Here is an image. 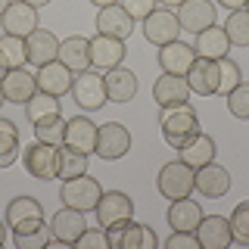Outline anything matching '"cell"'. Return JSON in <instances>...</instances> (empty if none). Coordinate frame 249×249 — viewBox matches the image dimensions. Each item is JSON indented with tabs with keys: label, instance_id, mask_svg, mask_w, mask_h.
Listing matches in <instances>:
<instances>
[{
	"label": "cell",
	"instance_id": "2e32d148",
	"mask_svg": "<svg viewBox=\"0 0 249 249\" xmlns=\"http://www.w3.org/2000/svg\"><path fill=\"white\" fill-rule=\"evenodd\" d=\"M0 88H3L6 103H22V106H25L28 100L37 93V78L31 75L25 66H22V69H10V72L3 75V81H0Z\"/></svg>",
	"mask_w": 249,
	"mask_h": 249
},
{
	"label": "cell",
	"instance_id": "816d5d0a",
	"mask_svg": "<svg viewBox=\"0 0 249 249\" xmlns=\"http://www.w3.org/2000/svg\"><path fill=\"white\" fill-rule=\"evenodd\" d=\"M246 13H249V0H246Z\"/></svg>",
	"mask_w": 249,
	"mask_h": 249
},
{
	"label": "cell",
	"instance_id": "ffe728a7",
	"mask_svg": "<svg viewBox=\"0 0 249 249\" xmlns=\"http://www.w3.org/2000/svg\"><path fill=\"white\" fill-rule=\"evenodd\" d=\"M231 190V171L224 165H215V162H209V165L196 168V193L206 199H221L224 193Z\"/></svg>",
	"mask_w": 249,
	"mask_h": 249
},
{
	"label": "cell",
	"instance_id": "603a6c76",
	"mask_svg": "<svg viewBox=\"0 0 249 249\" xmlns=\"http://www.w3.org/2000/svg\"><path fill=\"white\" fill-rule=\"evenodd\" d=\"M190 84H187V78L184 75H159L156 78V84H153V100L162 106H175V103H187L190 100Z\"/></svg>",
	"mask_w": 249,
	"mask_h": 249
},
{
	"label": "cell",
	"instance_id": "f6af8a7d",
	"mask_svg": "<svg viewBox=\"0 0 249 249\" xmlns=\"http://www.w3.org/2000/svg\"><path fill=\"white\" fill-rule=\"evenodd\" d=\"M97 10H103V6H112V3H119V0H90Z\"/></svg>",
	"mask_w": 249,
	"mask_h": 249
},
{
	"label": "cell",
	"instance_id": "277c9868",
	"mask_svg": "<svg viewBox=\"0 0 249 249\" xmlns=\"http://www.w3.org/2000/svg\"><path fill=\"white\" fill-rule=\"evenodd\" d=\"M100 196H103V190H100V184L93 181L90 175L69 178V181H62V187H59V199L66 202V206L78 209V212H93Z\"/></svg>",
	"mask_w": 249,
	"mask_h": 249
},
{
	"label": "cell",
	"instance_id": "44dd1931",
	"mask_svg": "<svg viewBox=\"0 0 249 249\" xmlns=\"http://www.w3.org/2000/svg\"><path fill=\"white\" fill-rule=\"evenodd\" d=\"M25 50H28V62L31 66H47L59 56V37L47 28H35L31 35L25 37Z\"/></svg>",
	"mask_w": 249,
	"mask_h": 249
},
{
	"label": "cell",
	"instance_id": "7dc6e473",
	"mask_svg": "<svg viewBox=\"0 0 249 249\" xmlns=\"http://www.w3.org/2000/svg\"><path fill=\"white\" fill-rule=\"evenodd\" d=\"M3 240H6V221L0 224V246H3Z\"/></svg>",
	"mask_w": 249,
	"mask_h": 249
},
{
	"label": "cell",
	"instance_id": "cb8c5ba5",
	"mask_svg": "<svg viewBox=\"0 0 249 249\" xmlns=\"http://www.w3.org/2000/svg\"><path fill=\"white\" fill-rule=\"evenodd\" d=\"M69 72H88L90 69V37L72 35L66 41H59V56H56Z\"/></svg>",
	"mask_w": 249,
	"mask_h": 249
},
{
	"label": "cell",
	"instance_id": "b9f144b4",
	"mask_svg": "<svg viewBox=\"0 0 249 249\" xmlns=\"http://www.w3.org/2000/svg\"><path fill=\"white\" fill-rule=\"evenodd\" d=\"M165 249H199L196 231H171V237L165 240Z\"/></svg>",
	"mask_w": 249,
	"mask_h": 249
},
{
	"label": "cell",
	"instance_id": "d6986e66",
	"mask_svg": "<svg viewBox=\"0 0 249 249\" xmlns=\"http://www.w3.org/2000/svg\"><path fill=\"white\" fill-rule=\"evenodd\" d=\"M97 35H109V37H119V41H128L131 31H134V19L122 10V3H112V6H103L97 13Z\"/></svg>",
	"mask_w": 249,
	"mask_h": 249
},
{
	"label": "cell",
	"instance_id": "e0dca14e",
	"mask_svg": "<svg viewBox=\"0 0 249 249\" xmlns=\"http://www.w3.org/2000/svg\"><path fill=\"white\" fill-rule=\"evenodd\" d=\"M193 62H196V50H193V44H184L181 37L159 47V66L168 75H187Z\"/></svg>",
	"mask_w": 249,
	"mask_h": 249
},
{
	"label": "cell",
	"instance_id": "7402d4cb",
	"mask_svg": "<svg viewBox=\"0 0 249 249\" xmlns=\"http://www.w3.org/2000/svg\"><path fill=\"white\" fill-rule=\"evenodd\" d=\"M97 134L100 128L93 124L88 115H75L66 122V146H72L78 153H97Z\"/></svg>",
	"mask_w": 249,
	"mask_h": 249
},
{
	"label": "cell",
	"instance_id": "8992f818",
	"mask_svg": "<svg viewBox=\"0 0 249 249\" xmlns=\"http://www.w3.org/2000/svg\"><path fill=\"white\" fill-rule=\"evenodd\" d=\"M22 162H25V171L37 181H50L56 178L59 171V146H50V143H25V153H22Z\"/></svg>",
	"mask_w": 249,
	"mask_h": 249
},
{
	"label": "cell",
	"instance_id": "52a82bcc",
	"mask_svg": "<svg viewBox=\"0 0 249 249\" xmlns=\"http://www.w3.org/2000/svg\"><path fill=\"white\" fill-rule=\"evenodd\" d=\"M3 221L13 233L35 231V228L44 224V206L35 196H16V199H10V206H6Z\"/></svg>",
	"mask_w": 249,
	"mask_h": 249
},
{
	"label": "cell",
	"instance_id": "8fae6325",
	"mask_svg": "<svg viewBox=\"0 0 249 249\" xmlns=\"http://www.w3.org/2000/svg\"><path fill=\"white\" fill-rule=\"evenodd\" d=\"M0 25H3V35H16V37H28L41 22H37V10L25 0H13L10 6L0 16Z\"/></svg>",
	"mask_w": 249,
	"mask_h": 249
},
{
	"label": "cell",
	"instance_id": "f1b7e54d",
	"mask_svg": "<svg viewBox=\"0 0 249 249\" xmlns=\"http://www.w3.org/2000/svg\"><path fill=\"white\" fill-rule=\"evenodd\" d=\"M199 218H202V209H199V202L190 199V196L175 199L168 206V224H171V231H196Z\"/></svg>",
	"mask_w": 249,
	"mask_h": 249
},
{
	"label": "cell",
	"instance_id": "8d00e7d4",
	"mask_svg": "<svg viewBox=\"0 0 249 249\" xmlns=\"http://www.w3.org/2000/svg\"><path fill=\"white\" fill-rule=\"evenodd\" d=\"M228 221H231L233 240H237V243H243V246H249V199L237 202V209L231 212Z\"/></svg>",
	"mask_w": 249,
	"mask_h": 249
},
{
	"label": "cell",
	"instance_id": "7c38bea8",
	"mask_svg": "<svg viewBox=\"0 0 249 249\" xmlns=\"http://www.w3.org/2000/svg\"><path fill=\"white\" fill-rule=\"evenodd\" d=\"M178 22H181V31H190V35H199L202 28L215 25V3L212 0H184L181 6H178Z\"/></svg>",
	"mask_w": 249,
	"mask_h": 249
},
{
	"label": "cell",
	"instance_id": "60d3db41",
	"mask_svg": "<svg viewBox=\"0 0 249 249\" xmlns=\"http://www.w3.org/2000/svg\"><path fill=\"white\" fill-rule=\"evenodd\" d=\"M119 3H122V10L128 13L134 22H143L146 16L159 6V0H119Z\"/></svg>",
	"mask_w": 249,
	"mask_h": 249
},
{
	"label": "cell",
	"instance_id": "bcb514c9",
	"mask_svg": "<svg viewBox=\"0 0 249 249\" xmlns=\"http://www.w3.org/2000/svg\"><path fill=\"white\" fill-rule=\"evenodd\" d=\"M25 3H31V6H35V10H37V6H47V3H50V0H25Z\"/></svg>",
	"mask_w": 249,
	"mask_h": 249
},
{
	"label": "cell",
	"instance_id": "ab89813d",
	"mask_svg": "<svg viewBox=\"0 0 249 249\" xmlns=\"http://www.w3.org/2000/svg\"><path fill=\"white\" fill-rule=\"evenodd\" d=\"M75 249H109L106 228H84V233L75 240Z\"/></svg>",
	"mask_w": 249,
	"mask_h": 249
},
{
	"label": "cell",
	"instance_id": "5b68a950",
	"mask_svg": "<svg viewBox=\"0 0 249 249\" xmlns=\"http://www.w3.org/2000/svg\"><path fill=\"white\" fill-rule=\"evenodd\" d=\"M72 97H75V103L81 106V109H88V112H97V109H103V106L109 103L103 75H100L97 69L78 72L75 81H72Z\"/></svg>",
	"mask_w": 249,
	"mask_h": 249
},
{
	"label": "cell",
	"instance_id": "d6a6232c",
	"mask_svg": "<svg viewBox=\"0 0 249 249\" xmlns=\"http://www.w3.org/2000/svg\"><path fill=\"white\" fill-rule=\"evenodd\" d=\"M19 131L10 119H0V168H10L19 159Z\"/></svg>",
	"mask_w": 249,
	"mask_h": 249
},
{
	"label": "cell",
	"instance_id": "e575fe53",
	"mask_svg": "<svg viewBox=\"0 0 249 249\" xmlns=\"http://www.w3.org/2000/svg\"><path fill=\"white\" fill-rule=\"evenodd\" d=\"M224 35H228L231 47H249V13L233 10L224 22Z\"/></svg>",
	"mask_w": 249,
	"mask_h": 249
},
{
	"label": "cell",
	"instance_id": "c3c4849f",
	"mask_svg": "<svg viewBox=\"0 0 249 249\" xmlns=\"http://www.w3.org/2000/svg\"><path fill=\"white\" fill-rule=\"evenodd\" d=\"M10 3H13V0H0V16H3V10H6Z\"/></svg>",
	"mask_w": 249,
	"mask_h": 249
},
{
	"label": "cell",
	"instance_id": "836d02e7",
	"mask_svg": "<svg viewBox=\"0 0 249 249\" xmlns=\"http://www.w3.org/2000/svg\"><path fill=\"white\" fill-rule=\"evenodd\" d=\"M35 140L50 143V146H62L66 143V119H62V115H50V119L37 122L35 124Z\"/></svg>",
	"mask_w": 249,
	"mask_h": 249
},
{
	"label": "cell",
	"instance_id": "74e56055",
	"mask_svg": "<svg viewBox=\"0 0 249 249\" xmlns=\"http://www.w3.org/2000/svg\"><path fill=\"white\" fill-rule=\"evenodd\" d=\"M228 112L233 119L249 122V81H240L237 88L228 93Z\"/></svg>",
	"mask_w": 249,
	"mask_h": 249
},
{
	"label": "cell",
	"instance_id": "3957f363",
	"mask_svg": "<svg viewBox=\"0 0 249 249\" xmlns=\"http://www.w3.org/2000/svg\"><path fill=\"white\" fill-rule=\"evenodd\" d=\"M109 233V249H156L159 246V237L153 233V228L137 221H119L112 228H106Z\"/></svg>",
	"mask_w": 249,
	"mask_h": 249
},
{
	"label": "cell",
	"instance_id": "ee69618b",
	"mask_svg": "<svg viewBox=\"0 0 249 249\" xmlns=\"http://www.w3.org/2000/svg\"><path fill=\"white\" fill-rule=\"evenodd\" d=\"M184 3V0H159V6H165V10H171V6H175V10H178V6H181Z\"/></svg>",
	"mask_w": 249,
	"mask_h": 249
},
{
	"label": "cell",
	"instance_id": "681fc988",
	"mask_svg": "<svg viewBox=\"0 0 249 249\" xmlns=\"http://www.w3.org/2000/svg\"><path fill=\"white\" fill-rule=\"evenodd\" d=\"M6 103V97H3V88H0V106H3Z\"/></svg>",
	"mask_w": 249,
	"mask_h": 249
},
{
	"label": "cell",
	"instance_id": "f546056e",
	"mask_svg": "<svg viewBox=\"0 0 249 249\" xmlns=\"http://www.w3.org/2000/svg\"><path fill=\"white\" fill-rule=\"evenodd\" d=\"M25 115H28L31 124H37V122L50 119V115H62V103H59V97H53V93L37 90L35 97L25 103Z\"/></svg>",
	"mask_w": 249,
	"mask_h": 249
},
{
	"label": "cell",
	"instance_id": "ac0fdd59",
	"mask_svg": "<svg viewBox=\"0 0 249 249\" xmlns=\"http://www.w3.org/2000/svg\"><path fill=\"white\" fill-rule=\"evenodd\" d=\"M75 72H69L66 66H62L59 59H53V62H47V66H41L35 72L37 78V90H44V93H53V97H66V93H72V78Z\"/></svg>",
	"mask_w": 249,
	"mask_h": 249
},
{
	"label": "cell",
	"instance_id": "f35d334b",
	"mask_svg": "<svg viewBox=\"0 0 249 249\" xmlns=\"http://www.w3.org/2000/svg\"><path fill=\"white\" fill-rule=\"evenodd\" d=\"M13 240H16V246H19V249H44L53 240V233H50V224H41V228H35V231L13 233Z\"/></svg>",
	"mask_w": 249,
	"mask_h": 249
},
{
	"label": "cell",
	"instance_id": "83f0119b",
	"mask_svg": "<svg viewBox=\"0 0 249 249\" xmlns=\"http://www.w3.org/2000/svg\"><path fill=\"white\" fill-rule=\"evenodd\" d=\"M178 159H181L184 165H190L193 171L209 165V162H215V140L199 131V134H193L181 150H178Z\"/></svg>",
	"mask_w": 249,
	"mask_h": 249
},
{
	"label": "cell",
	"instance_id": "9c48e42d",
	"mask_svg": "<svg viewBox=\"0 0 249 249\" xmlns=\"http://www.w3.org/2000/svg\"><path fill=\"white\" fill-rule=\"evenodd\" d=\"M93 212H97L100 228H112V224L128 221V218L134 215V199H131L128 193H122V190H103V196H100Z\"/></svg>",
	"mask_w": 249,
	"mask_h": 249
},
{
	"label": "cell",
	"instance_id": "d4e9b609",
	"mask_svg": "<svg viewBox=\"0 0 249 249\" xmlns=\"http://www.w3.org/2000/svg\"><path fill=\"white\" fill-rule=\"evenodd\" d=\"M193 50H196L199 59H215L218 62V59L228 56L231 41H228V35H224L221 25H209V28H202L199 35H193Z\"/></svg>",
	"mask_w": 249,
	"mask_h": 249
},
{
	"label": "cell",
	"instance_id": "f907efd6",
	"mask_svg": "<svg viewBox=\"0 0 249 249\" xmlns=\"http://www.w3.org/2000/svg\"><path fill=\"white\" fill-rule=\"evenodd\" d=\"M3 75H6V69H3V66H0V81H3Z\"/></svg>",
	"mask_w": 249,
	"mask_h": 249
},
{
	"label": "cell",
	"instance_id": "6da1fadb",
	"mask_svg": "<svg viewBox=\"0 0 249 249\" xmlns=\"http://www.w3.org/2000/svg\"><path fill=\"white\" fill-rule=\"evenodd\" d=\"M159 128L168 146L181 150L193 134H199V115L190 103H175V106H162L159 112Z\"/></svg>",
	"mask_w": 249,
	"mask_h": 249
},
{
	"label": "cell",
	"instance_id": "d590c367",
	"mask_svg": "<svg viewBox=\"0 0 249 249\" xmlns=\"http://www.w3.org/2000/svg\"><path fill=\"white\" fill-rule=\"evenodd\" d=\"M243 81V72H240V66L233 62L231 56H224V59H218V93H228L237 88V84Z\"/></svg>",
	"mask_w": 249,
	"mask_h": 249
},
{
	"label": "cell",
	"instance_id": "7a4b0ae2",
	"mask_svg": "<svg viewBox=\"0 0 249 249\" xmlns=\"http://www.w3.org/2000/svg\"><path fill=\"white\" fill-rule=\"evenodd\" d=\"M156 187H159V193L165 199H184L190 196L193 190H196V171L190 165H184L181 159L175 162H165V165L159 168V178H156Z\"/></svg>",
	"mask_w": 249,
	"mask_h": 249
},
{
	"label": "cell",
	"instance_id": "4fadbf2b",
	"mask_svg": "<svg viewBox=\"0 0 249 249\" xmlns=\"http://www.w3.org/2000/svg\"><path fill=\"white\" fill-rule=\"evenodd\" d=\"M124 53H128L124 41H119V37H109V35L90 37V69H97V72H109V69L122 66Z\"/></svg>",
	"mask_w": 249,
	"mask_h": 249
},
{
	"label": "cell",
	"instance_id": "ba28073f",
	"mask_svg": "<svg viewBox=\"0 0 249 249\" xmlns=\"http://www.w3.org/2000/svg\"><path fill=\"white\" fill-rule=\"evenodd\" d=\"M131 153V131L122 122H106L97 134V156L106 162H115Z\"/></svg>",
	"mask_w": 249,
	"mask_h": 249
},
{
	"label": "cell",
	"instance_id": "7bdbcfd3",
	"mask_svg": "<svg viewBox=\"0 0 249 249\" xmlns=\"http://www.w3.org/2000/svg\"><path fill=\"white\" fill-rule=\"evenodd\" d=\"M221 6H228V10L233 13V10H246V0H218Z\"/></svg>",
	"mask_w": 249,
	"mask_h": 249
},
{
	"label": "cell",
	"instance_id": "5bb4252c",
	"mask_svg": "<svg viewBox=\"0 0 249 249\" xmlns=\"http://www.w3.org/2000/svg\"><path fill=\"white\" fill-rule=\"evenodd\" d=\"M88 221H84V212H78L72 206H62L56 215L50 218V233L59 246H75V240L84 233Z\"/></svg>",
	"mask_w": 249,
	"mask_h": 249
},
{
	"label": "cell",
	"instance_id": "484cf974",
	"mask_svg": "<svg viewBox=\"0 0 249 249\" xmlns=\"http://www.w3.org/2000/svg\"><path fill=\"white\" fill-rule=\"evenodd\" d=\"M103 81H106V97L112 100V103H131V100L137 97V75L124 66L109 69L103 75Z\"/></svg>",
	"mask_w": 249,
	"mask_h": 249
},
{
	"label": "cell",
	"instance_id": "1f68e13d",
	"mask_svg": "<svg viewBox=\"0 0 249 249\" xmlns=\"http://www.w3.org/2000/svg\"><path fill=\"white\" fill-rule=\"evenodd\" d=\"M78 175H88V153H78V150L62 143L59 146V171H56V178L59 181H69V178H78Z\"/></svg>",
	"mask_w": 249,
	"mask_h": 249
},
{
	"label": "cell",
	"instance_id": "30bf717a",
	"mask_svg": "<svg viewBox=\"0 0 249 249\" xmlns=\"http://www.w3.org/2000/svg\"><path fill=\"white\" fill-rule=\"evenodd\" d=\"M143 35L146 41L156 44V47H165L171 41H178V35H181V22H178V16L165 10V6H156V10L143 19Z\"/></svg>",
	"mask_w": 249,
	"mask_h": 249
},
{
	"label": "cell",
	"instance_id": "4dcf8cb0",
	"mask_svg": "<svg viewBox=\"0 0 249 249\" xmlns=\"http://www.w3.org/2000/svg\"><path fill=\"white\" fill-rule=\"evenodd\" d=\"M28 62V50H25V37L16 35H3L0 37V66L10 72V69H22Z\"/></svg>",
	"mask_w": 249,
	"mask_h": 249
},
{
	"label": "cell",
	"instance_id": "4316f807",
	"mask_svg": "<svg viewBox=\"0 0 249 249\" xmlns=\"http://www.w3.org/2000/svg\"><path fill=\"white\" fill-rule=\"evenodd\" d=\"M187 84H190L193 93H199V97H212L218 93V62L215 59H199L190 66V72L184 75Z\"/></svg>",
	"mask_w": 249,
	"mask_h": 249
},
{
	"label": "cell",
	"instance_id": "9a60e30c",
	"mask_svg": "<svg viewBox=\"0 0 249 249\" xmlns=\"http://www.w3.org/2000/svg\"><path fill=\"white\" fill-rule=\"evenodd\" d=\"M196 237L202 249H228L233 243L231 221L224 215H202L196 224Z\"/></svg>",
	"mask_w": 249,
	"mask_h": 249
}]
</instances>
